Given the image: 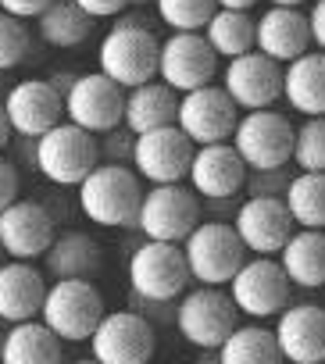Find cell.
<instances>
[{
	"instance_id": "6da1fadb",
	"label": "cell",
	"mask_w": 325,
	"mask_h": 364,
	"mask_svg": "<svg viewBox=\"0 0 325 364\" xmlns=\"http://www.w3.org/2000/svg\"><path fill=\"white\" fill-rule=\"evenodd\" d=\"M143 204V186H139V171L107 161L97 164L82 182H79V208L90 222L104 229H125L136 225Z\"/></svg>"
},
{
	"instance_id": "7a4b0ae2",
	"label": "cell",
	"mask_w": 325,
	"mask_h": 364,
	"mask_svg": "<svg viewBox=\"0 0 325 364\" xmlns=\"http://www.w3.org/2000/svg\"><path fill=\"white\" fill-rule=\"evenodd\" d=\"M157 58H161V40L139 18H129V15H122L107 29V36L100 40V50H97L100 72L111 75L125 90L157 79Z\"/></svg>"
},
{
	"instance_id": "3957f363",
	"label": "cell",
	"mask_w": 325,
	"mask_h": 364,
	"mask_svg": "<svg viewBox=\"0 0 325 364\" xmlns=\"http://www.w3.org/2000/svg\"><path fill=\"white\" fill-rule=\"evenodd\" d=\"M97 132L75 125V122H58L43 136H36V168L43 178L58 186H79V182L100 164V146L93 139Z\"/></svg>"
},
{
	"instance_id": "277c9868",
	"label": "cell",
	"mask_w": 325,
	"mask_h": 364,
	"mask_svg": "<svg viewBox=\"0 0 325 364\" xmlns=\"http://www.w3.org/2000/svg\"><path fill=\"white\" fill-rule=\"evenodd\" d=\"M190 261L183 243L172 240H146L129 257V286L146 304H169L190 286Z\"/></svg>"
},
{
	"instance_id": "5b68a950",
	"label": "cell",
	"mask_w": 325,
	"mask_h": 364,
	"mask_svg": "<svg viewBox=\"0 0 325 364\" xmlns=\"http://www.w3.org/2000/svg\"><path fill=\"white\" fill-rule=\"evenodd\" d=\"M40 318L65 343H90L104 318V296L90 279H54V286H47Z\"/></svg>"
},
{
	"instance_id": "8992f818",
	"label": "cell",
	"mask_w": 325,
	"mask_h": 364,
	"mask_svg": "<svg viewBox=\"0 0 325 364\" xmlns=\"http://www.w3.org/2000/svg\"><path fill=\"white\" fill-rule=\"evenodd\" d=\"M190 275L204 286H229L240 264L247 261V247L229 222H201L186 240H183Z\"/></svg>"
},
{
	"instance_id": "52a82bcc",
	"label": "cell",
	"mask_w": 325,
	"mask_h": 364,
	"mask_svg": "<svg viewBox=\"0 0 325 364\" xmlns=\"http://www.w3.org/2000/svg\"><path fill=\"white\" fill-rule=\"evenodd\" d=\"M136 225L143 229L146 240H172L183 243L197 225H201V200L197 190L183 182H154L143 193Z\"/></svg>"
},
{
	"instance_id": "ba28073f",
	"label": "cell",
	"mask_w": 325,
	"mask_h": 364,
	"mask_svg": "<svg viewBox=\"0 0 325 364\" xmlns=\"http://www.w3.org/2000/svg\"><path fill=\"white\" fill-rule=\"evenodd\" d=\"M236 314L240 307L233 304V293H225L222 286H204L186 293L176 307V325L179 336L201 350H218L225 343V336L236 328Z\"/></svg>"
},
{
	"instance_id": "9c48e42d",
	"label": "cell",
	"mask_w": 325,
	"mask_h": 364,
	"mask_svg": "<svg viewBox=\"0 0 325 364\" xmlns=\"http://www.w3.org/2000/svg\"><path fill=\"white\" fill-rule=\"evenodd\" d=\"M293 136L297 129L286 114L272 107H254L240 114L233 129V146L240 150L247 168H279L293 161Z\"/></svg>"
},
{
	"instance_id": "30bf717a",
	"label": "cell",
	"mask_w": 325,
	"mask_h": 364,
	"mask_svg": "<svg viewBox=\"0 0 325 364\" xmlns=\"http://www.w3.org/2000/svg\"><path fill=\"white\" fill-rule=\"evenodd\" d=\"M289 286L293 282H289L282 261H275L272 254H254L233 275L229 293H233V304L240 307V314H247V318H275L289 304Z\"/></svg>"
},
{
	"instance_id": "8fae6325",
	"label": "cell",
	"mask_w": 325,
	"mask_h": 364,
	"mask_svg": "<svg viewBox=\"0 0 325 364\" xmlns=\"http://www.w3.org/2000/svg\"><path fill=\"white\" fill-rule=\"evenodd\" d=\"M193 150H197V143L179 129V122H172V125L136 132L132 164H136L139 178H146L150 186L154 182H183V178H190Z\"/></svg>"
},
{
	"instance_id": "7c38bea8",
	"label": "cell",
	"mask_w": 325,
	"mask_h": 364,
	"mask_svg": "<svg viewBox=\"0 0 325 364\" xmlns=\"http://www.w3.org/2000/svg\"><path fill=\"white\" fill-rule=\"evenodd\" d=\"M65 118L90 132L118 129L125 122V86H118L104 72L75 75L72 90L65 93Z\"/></svg>"
},
{
	"instance_id": "4fadbf2b",
	"label": "cell",
	"mask_w": 325,
	"mask_h": 364,
	"mask_svg": "<svg viewBox=\"0 0 325 364\" xmlns=\"http://www.w3.org/2000/svg\"><path fill=\"white\" fill-rule=\"evenodd\" d=\"M215 75H218V54L208 43V36L204 33H179V29H172V36L161 43L157 79H165L179 93H190L197 86H208Z\"/></svg>"
},
{
	"instance_id": "5bb4252c",
	"label": "cell",
	"mask_w": 325,
	"mask_h": 364,
	"mask_svg": "<svg viewBox=\"0 0 325 364\" xmlns=\"http://www.w3.org/2000/svg\"><path fill=\"white\" fill-rule=\"evenodd\" d=\"M179 129L197 143H222V139H233V129L240 122V104L225 93V86H197L190 93L179 97Z\"/></svg>"
},
{
	"instance_id": "9a60e30c",
	"label": "cell",
	"mask_w": 325,
	"mask_h": 364,
	"mask_svg": "<svg viewBox=\"0 0 325 364\" xmlns=\"http://www.w3.org/2000/svg\"><path fill=\"white\" fill-rule=\"evenodd\" d=\"M90 350L100 364H143L154 353V328L139 311H104Z\"/></svg>"
},
{
	"instance_id": "2e32d148",
	"label": "cell",
	"mask_w": 325,
	"mask_h": 364,
	"mask_svg": "<svg viewBox=\"0 0 325 364\" xmlns=\"http://www.w3.org/2000/svg\"><path fill=\"white\" fill-rule=\"evenodd\" d=\"M243 247L250 254H279L286 247V240L293 236L297 222L286 208L282 197H272V193H254L247 197L240 208H236V218H233Z\"/></svg>"
},
{
	"instance_id": "e0dca14e",
	"label": "cell",
	"mask_w": 325,
	"mask_h": 364,
	"mask_svg": "<svg viewBox=\"0 0 325 364\" xmlns=\"http://www.w3.org/2000/svg\"><path fill=\"white\" fill-rule=\"evenodd\" d=\"M222 86L240 104V111L272 107L282 97V68L275 58H268L254 47L240 58H229V65L222 72Z\"/></svg>"
},
{
	"instance_id": "ac0fdd59",
	"label": "cell",
	"mask_w": 325,
	"mask_h": 364,
	"mask_svg": "<svg viewBox=\"0 0 325 364\" xmlns=\"http://www.w3.org/2000/svg\"><path fill=\"white\" fill-rule=\"evenodd\" d=\"M247 161L240 157V150L233 146V139L222 143H204L193 150V164H190V186L197 190V197L204 200H229L247 186Z\"/></svg>"
},
{
	"instance_id": "d6986e66",
	"label": "cell",
	"mask_w": 325,
	"mask_h": 364,
	"mask_svg": "<svg viewBox=\"0 0 325 364\" xmlns=\"http://www.w3.org/2000/svg\"><path fill=\"white\" fill-rule=\"evenodd\" d=\"M4 111H8V122L18 136L36 139L65 118V93L50 79H26V82L8 90Z\"/></svg>"
},
{
	"instance_id": "ffe728a7",
	"label": "cell",
	"mask_w": 325,
	"mask_h": 364,
	"mask_svg": "<svg viewBox=\"0 0 325 364\" xmlns=\"http://www.w3.org/2000/svg\"><path fill=\"white\" fill-rule=\"evenodd\" d=\"M54 236H58L54 218L36 200H15L0 211V247H4L8 257H18V261L43 257Z\"/></svg>"
},
{
	"instance_id": "44dd1931",
	"label": "cell",
	"mask_w": 325,
	"mask_h": 364,
	"mask_svg": "<svg viewBox=\"0 0 325 364\" xmlns=\"http://www.w3.org/2000/svg\"><path fill=\"white\" fill-rule=\"evenodd\" d=\"M275 339H279V350L286 360H297V364L325 360V307H318V304L282 307Z\"/></svg>"
},
{
	"instance_id": "7402d4cb",
	"label": "cell",
	"mask_w": 325,
	"mask_h": 364,
	"mask_svg": "<svg viewBox=\"0 0 325 364\" xmlns=\"http://www.w3.org/2000/svg\"><path fill=\"white\" fill-rule=\"evenodd\" d=\"M311 43V26L307 15H300V8H282L272 4L261 18H257V50L275 58L279 65H289L293 58L307 54Z\"/></svg>"
},
{
	"instance_id": "603a6c76",
	"label": "cell",
	"mask_w": 325,
	"mask_h": 364,
	"mask_svg": "<svg viewBox=\"0 0 325 364\" xmlns=\"http://www.w3.org/2000/svg\"><path fill=\"white\" fill-rule=\"evenodd\" d=\"M47 296V282L43 275L29 264L11 257L8 264H0V321H26V318H40Z\"/></svg>"
},
{
	"instance_id": "cb8c5ba5",
	"label": "cell",
	"mask_w": 325,
	"mask_h": 364,
	"mask_svg": "<svg viewBox=\"0 0 325 364\" xmlns=\"http://www.w3.org/2000/svg\"><path fill=\"white\" fill-rule=\"evenodd\" d=\"M282 97L304 118L325 114V50H307L282 68Z\"/></svg>"
},
{
	"instance_id": "d4e9b609",
	"label": "cell",
	"mask_w": 325,
	"mask_h": 364,
	"mask_svg": "<svg viewBox=\"0 0 325 364\" xmlns=\"http://www.w3.org/2000/svg\"><path fill=\"white\" fill-rule=\"evenodd\" d=\"M176 118H179V90H172L165 79H150V82L125 90V129L129 132L172 125Z\"/></svg>"
},
{
	"instance_id": "484cf974",
	"label": "cell",
	"mask_w": 325,
	"mask_h": 364,
	"mask_svg": "<svg viewBox=\"0 0 325 364\" xmlns=\"http://www.w3.org/2000/svg\"><path fill=\"white\" fill-rule=\"evenodd\" d=\"M61 336L43 321V318H26L15 321L4 332V364H54L61 360Z\"/></svg>"
},
{
	"instance_id": "4316f807",
	"label": "cell",
	"mask_w": 325,
	"mask_h": 364,
	"mask_svg": "<svg viewBox=\"0 0 325 364\" xmlns=\"http://www.w3.org/2000/svg\"><path fill=\"white\" fill-rule=\"evenodd\" d=\"M279 261L293 286L318 289L325 286V229H293L286 247L279 250Z\"/></svg>"
},
{
	"instance_id": "83f0119b",
	"label": "cell",
	"mask_w": 325,
	"mask_h": 364,
	"mask_svg": "<svg viewBox=\"0 0 325 364\" xmlns=\"http://www.w3.org/2000/svg\"><path fill=\"white\" fill-rule=\"evenodd\" d=\"M43 261H47V272L54 279H90L104 264V254H100V243L93 236H86V232H61L47 247Z\"/></svg>"
},
{
	"instance_id": "f1b7e54d",
	"label": "cell",
	"mask_w": 325,
	"mask_h": 364,
	"mask_svg": "<svg viewBox=\"0 0 325 364\" xmlns=\"http://www.w3.org/2000/svg\"><path fill=\"white\" fill-rule=\"evenodd\" d=\"M93 15L82 11L75 0H54V4L36 18V29H40V40L50 43V47H79L90 33H93Z\"/></svg>"
},
{
	"instance_id": "f546056e",
	"label": "cell",
	"mask_w": 325,
	"mask_h": 364,
	"mask_svg": "<svg viewBox=\"0 0 325 364\" xmlns=\"http://www.w3.org/2000/svg\"><path fill=\"white\" fill-rule=\"evenodd\" d=\"M204 36L218 58H240V54L257 47V22L250 18V11L218 8L211 15V22L204 26Z\"/></svg>"
},
{
	"instance_id": "4dcf8cb0",
	"label": "cell",
	"mask_w": 325,
	"mask_h": 364,
	"mask_svg": "<svg viewBox=\"0 0 325 364\" xmlns=\"http://www.w3.org/2000/svg\"><path fill=\"white\" fill-rule=\"evenodd\" d=\"M282 200L300 229H325V171H297Z\"/></svg>"
},
{
	"instance_id": "1f68e13d",
	"label": "cell",
	"mask_w": 325,
	"mask_h": 364,
	"mask_svg": "<svg viewBox=\"0 0 325 364\" xmlns=\"http://www.w3.org/2000/svg\"><path fill=\"white\" fill-rule=\"evenodd\" d=\"M218 353L225 364H275L282 357L275 332L261 325H236L218 346Z\"/></svg>"
},
{
	"instance_id": "d6a6232c",
	"label": "cell",
	"mask_w": 325,
	"mask_h": 364,
	"mask_svg": "<svg viewBox=\"0 0 325 364\" xmlns=\"http://www.w3.org/2000/svg\"><path fill=\"white\" fill-rule=\"evenodd\" d=\"M154 4L161 22L179 33H204V26L218 11V0H154Z\"/></svg>"
},
{
	"instance_id": "836d02e7",
	"label": "cell",
	"mask_w": 325,
	"mask_h": 364,
	"mask_svg": "<svg viewBox=\"0 0 325 364\" xmlns=\"http://www.w3.org/2000/svg\"><path fill=\"white\" fill-rule=\"evenodd\" d=\"M293 164L300 171H325V114H311L293 136Z\"/></svg>"
},
{
	"instance_id": "e575fe53",
	"label": "cell",
	"mask_w": 325,
	"mask_h": 364,
	"mask_svg": "<svg viewBox=\"0 0 325 364\" xmlns=\"http://www.w3.org/2000/svg\"><path fill=\"white\" fill-rule=\"evenodd\" d=\"M29 54V29L26 18L0 11V72H8L15 65H22Z\"/></svg>"
},
{
	"instance_id": "d590c367",
	"label": "cell",
	"mask_w": 325,
	"mask_h": 364,
	"mask_svg": "<svg viewBox=\"0 0 325 364\" xmlns=\"http://www.w3.org/2000/svg\"><path fill=\"white\" fill-rule=\"evenodd\" d=\"M289 164H279V168H250L247 171V193L254 197V193H272V197H282L286 193V186H289V171H286Z\"/></svg>"
},
{
	"instance_id": "8d00e7d4",
	"label": "cell",
	"mask_w": 325,
	"mask_h": 364,
	"mask_svg": "<svg viewBox=\"0 0 325 364\" xmlns=\"http://www.w3.org/2000/svg\"><path fill=\"white\" fill-rule=\"evenodd\" d=\"M15 200H18V171H15L11 161L0 157V211H4L8 204H15Z\"/></svg>"
},
{
	"instance_id": "74e56055",
	"label": "cell",
	"mask_w": 325,
	"mask_h": 364,
	"mask_svg": "<svg viewBox=\"0 0 325 364\" xmlns=\"http://www.w3.org/2000/svg\"><path fill=\"white\" fill-rule=\"evenodd\" d=\"M75 4L93 18H118L125 8H132V0H75Z\"/></svg>"
},
{
	"instance_id": "f35d334b",
	"label": "cell",
	"mask_w": 325,
	"mask_h": 364,
	"mask_svg": "<svg viewBox=\"0 0 325 364\" xmlns=\"http://www.w3.org/2000/svg\"><path fill=\"white\" fill-rule=\"evenodd\" d=\"M54 0H0V11L18 15V18H40Z\"/></svg>"
},
{
	"instance_id": "ab89813d",
	"label": "cell",
	"mask_w": 325,
	"mask_h": 364,
	"mask_svg": "<svg viewBox=\"0 0 325 364\" xmlns=\"http://www.w3.org/2000/svg\"><path fill=\"white\" fill-rule=\"evenodd\" d=\"M307 26H311V43L318 50H325V0H314V4H311Z\"/></svg>"
},
{
	"instance_id": "60d3db41",
	"label": "cell",
	"mask_w": 325,
	"mask_h": 364,
	"mask_svg": "<svg viewBox=\"0 0 325 364\" xmlns=\"http://www.w3.org/2000/svg\"><path fill=\"white\" fill-rule=\"evenodd\" d=\"M11 122H8V111H4V104H0V150H4L8 146V139H11Z\"/></svg>"
},
{
	"instance_id": "b9f144b4",
	"label": "cell",
	"mask_w": 325,
	"mask_h": 364,
	"mask_svg": "<svg viewBox=\"0 0 325 364\" xmlns=\"http://www.w3.org/2000/svg\"><path fill=\"white\" fill-rule=\"evenodd\" d=\"M257 0H218V8H233V11H250Z\"/></svg>"
},
{
	"instance_id": "7bdbcfd3",
	"label": "cell",
	"mask_w": 325,
	"mask_h": 364,
	"mask_svg": "<svg viewBox=\"0 0 325 364\" xmlns=\"http://www.w3.org/2000/svg\"><path fill=\"white\" fill-rule=\"evenodd\" d=\"M50 82H54L61 93H68V90H72V82H75V75H68V72H58V75H50Z\"/></svg>"
},
{
	"instance_id": "ee69618b",
	"label": "cell",
	"mask_w": 325,
	"mask_h": 364,
	"mask_svg": "<svg viewBox=\"0 0 325 364\" xmlns=\"http://www.w3.org/2000/svg\"><path fill=\"white\" fill-rule=\"evenodd\" d=\"M272 4H282V8H300V4H307V0H272Z\"/></svg>"
},
{
	"instance_id": "f6af8a7d",
	"label": "cell",
	"mask_w": 325,
	"mask_h": 364,
	"mask_svg": "<svg viewBox=\"0 0 325 364\" xmlns=\"http://www.w3.org/2000/svg\"><path fill=\"white\" fill-rule=\"evenodd\" d=\"M0 357H4V332H0Z\"/></svg>"
},
{
	"instance_id": "bcb514c9",
	"label": "cell",
	"mask_w": 325,
	"mask_h": 364,
	"mask_svg": "<svg viewBox=\"0 0 325 364\" xmlns=\"http://www.w3.org/2000/svg\"><path fill=\"white\" fill-rule=\"evenodd\" d=\"M0 264H4V247H0Z\"/></svg>"
},
{
	"instance_id": "7dc6e473",
	"label": "cell",
	"mask_w": 325,
	"mask_h": 364,
	"mask_svg": "<svg viewBox=\"0 0 325 364\" xmlns=\"http://www.w3.org/2000/svg\"><path fill=\"white\" fill-rule=\"evenodd\" d=\"M132 4H146V0H132Z\"/></svg>"
}]
</instances>
